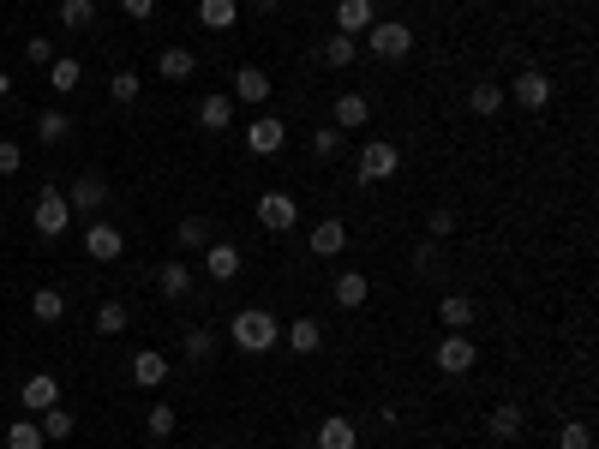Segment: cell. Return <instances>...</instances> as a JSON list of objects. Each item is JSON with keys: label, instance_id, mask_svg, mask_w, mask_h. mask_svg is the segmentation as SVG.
<instances>
[{"label": "cell", "instance_id": "cell-6", "mask_svg": "<svg viewBox=\"0 0 599 449\" xmlns=\"http://www.w3.org/2000/svg\"><path fill=\"white\" fill-rule=\"evenodd\" d=\"M504 96H516V108L540 114V108L552 102V78H546L540 66H522V72H516V84H504Z\"/></svg>", "mask_w": 599, "mask_h": 449}, {"label": "cell", "instance_id": "cell-18", "mask_svg": "<svg viewBox=\"0 0 599 449\" xmlns=\"http://www.w3.org/2000/svg\"><path fill=\"white\" fill-rule=\"evenodd\" d=\"M198 126H204V132H228V126H234V96H228V90H210V96L198 102Z\"/></svg>", "mask_w": 599, "mask_h": 449}, {"label": "cell", "instance_id": "cell-31", "mask_svg": "<svg viewBox=\"0 0 599 449\" xmlns=\"http://www.w3.org/2000/svg\"><path fill=\"white\" fill-rule=\"evenodd\" d=\"M318 54H324V66H354V60H360V36H342V30H336V36H324Z\"/></svg>", "mask_w": 599, "mask_h": 449}, {"label": "cell", "instance_id": "cell-39", "mask_svg": "<svg viewBox=\"0 0 599 449\" xmlns=\"http://www.w3.org/2000/svg\"><path fill=\"white\" fill-rule=\"evenodd\" d=\"M558 449H594V426L588 420H564L558 426Z\"/></svg>", "mask_w": 599, "mask_h": 449}, {"label": "cell", "instance_id": "cell-30", "mask_svg": "<svg viewBox=\"0 0 599 449\" xmlns=\"http://www.w3.org/2000/svg\"><path fill=\"white\" fill-rule=\"evenodd\" d=\"M240 18V0H198V24L204 30H234Z\"/></svg>", "mask_w": 599, "mask_h": 449}, {"label": "cell", "instance_id": "cell-3", "mask_svg": "<svg viewBox=\"0 0 599 449\" xmlns=\"http://www.w3.org/2000/svg\"><path fill=\"white\" fill-rule=\"evenodd\" d=\"M30 222H36V234H42V240H60V234L72 228V204H66V192L42 186V192H36V204H30Z\"/></svg>", "mask_w": 599, "mask_h": 449}, {"label": "cell", "instance_id": "cell-17", "mask_svg": "<svg viewBox=\"0 0 599 449\" xmlns=\"http://www.w3.org/2000/svg\"><path fill=\"white\" fill-rule=\"evenodd\" d=\"M270 90H276V78L264 66H240L234 72V102H270Z\"/></svg>", "mask_w": 599, "mask_h": 449}, {"label": "cell", "instance_id": "cell-45", "mask_svg": "<svg viewBox=\"0 0 599 449\" xmlns=\"http://www.w3.org/2000/svg\"><path fill=\"white\" fill-rule=\"evenodd\" d=\"M18 168H24V150L12 138H0V174H18Z\"/></svg>", "mask_w": 599, "mask_h": 449}, {"label": "cell", "instance_id": "cell-26", "mask_svg": "<svg viewBox=\"0 0 599 449\" xmlns=\"http://www.w3.org/2000/svg\"><path fill=\"white\" fill-rule=\"evenodd\" d=\"M78 78H84V66H78L72 54H54V60H48V90L72 96V90H78Z\"/></svg>", "mask_w": 599, "mask_h": 449}, {"label": "cell", "instance_id": "cell-12", "mask_svg": "<svg viewBox=\"0 0 599 449\" xmlns=\"http://www.w3.org/2000/svg\"><path fill=\"white\" fill-rule=\"evenodd\" d=\"M240 264H246V258H240L234 240H210V246H204V276H210V282H234Z\"/></svg>", "mask_w": 599, "mask_h": 449}, {"label": "cell", "instance_id": "cell-4", "mask_svg": "<svg viewBox=\"0 0 599 449\" xmlns=\"http://www.w3.org/2000/svg\"><path fill=\"white\" fill-rule=\"evenodd\" d=\"M396 168H402V150H396V144H384V138H366V144H360V162H354L360 186H378V180H390Z\"/></svg>", "mask_w": 599, "mask_h": 449}, {"label": "cell", "instance_id": "cell-27", "mask_svg": "<svg viewBox=\"0 0 599 449\" xmlns=\"http://www.w3.org/2000/svg\"><path fill=\"white\" fill-rule=\"evenodd\" d=\"M210 240H216V234H210L204 216H180V228H174V246H180V252H204Z\"/></svg>", "mask_w": 599, "mask_h": 449}, {"label": "cell", "instance_id": "cell-32", "mask_svg": "<svg viewBox=\"0 0 599 449\" xmlns=\"http://www.w3.org/2000/svg\"><path fill=\"white\" fill-rule=\"evenodd\" d=\"M438 324H444V330H468V324H474V300H468V294H444Z\"/></svg>", "mask_w": 599, "mask_h": 449}, {"label": "cell", "instance_id": "cell-7", "mask_svg": "<svg viewBox=\"0 0 599 449\" xmlns=\"http://www.w3.org/2000/svg\"><path fill=\"white\" fill-rule=\"evenodd\" d=\"M246 150H252V156H282V150H288V126H282V114H258V120L246 126Z\"/></svg>", "mask_w": 599, "mask_h": 449}, {"label": "cell", "instance_id": "cell-22", "mask_svg": "<svg viewBox=\"0 0 599 449\" xmlns=\"http://www.w3.org/2000/svg\"><path fill=\"white\" fill-rule=\"evenodd\" d=\"M366 300H372V276H366V270H342V276H336V306L360 312Z\"/></svg>", "mask_w": 599, "mask_h": 449}, {"label": "cell", "instance_id": "cell-14", "mask_svg": "<svg viewBox=\"0 0 599 449\" xmlns=\"http://www.w3.org/2000/svg\"><path fill=\"white\" fill-rule=\"evenodd\" d=\"M66 204H72V210H84V216H96V210L108 204V180H102V174L72 180V186H66Z\"/></svg>", "mask_w": 599, "mask_h": 449}, {"label": "cell", "instance_id": "cell-34", "mask_svg": "<svg viewBox=\"0 0 599 449\" xmlns=\"http://www.w3.org/2000/svg\"><path fill=\"white\" fill-rule=\"evenodd\" d=\"M216 348H222V342H216V330H204V324H198V330H186V360H192V366H210V360H216Z\"/></svg>", "mask_w": 599, "mask_h": 449}, {"label": "cell", "instance_id": "cell-35", "mask_svg": "<svg viewBox=\"0 0 599 449\" xmlns=\"http://www.w3.org/2000/svg\"><path fill=\"white\" fill-rule=\"evenodd\" d=\"M126 324H132V312H126L120 300H102V306H96V336H120Z\"/></svg>", "mask_w": 599, "mask_h": 449}, {"label": "cell", "instance_id": "cell-48", "mask_svg": "<svg viewBox=\"0 0 599 449\" xmlns=\"http://www.w3.org/2000/svg\"><path fill=\"white\" fill-rule=\"evenodd\" d=\"M0 96H12V78H6V72H0Z\"/></svg>", "mask_w": 599, "mask_h": 449}, {"label": "cell", "instance_id": "cell-21", "mask_svg": "<svg viewBox=\"0 0 599 449\" xmlns=\"http://www.w3.org/2000/svg\"><path fill=\"white\" fill-rule=\"evenodd\" d=\"M156 294H162V300H186V294H192V270H186V258H168V264L156 270Z\"/></svg>", "mask_w": 599, "mask_h": 449}, {"label": "cell", "instance_id": "cell-9", "mask_svg": "<svg viewBox=\"0 0 599 449\" xmlns=\"http://www.w3.org/2000/svg\"><path fill=\"white\" fill-rule=\"evenodd\" d=\"M330 126H336V132H360V126H372V96L342 90V96H336V108H330Z\"/></svg>", "mask_w": 599, "mask_h": 449}, {"label": "cell", "instance_id": "cell-24", "mask_svg": "<svg viewBox=\"0 0 599 449\" xmlns=\"http://www.w3.org/2000/svg\"><path fill=\"white\" fill-rule=\"evenodd\" d=\"M522 426H528V414H522V402H504V408H492V420H486V432H492L498 444H510V438H522Z\"/></svg>", "mask_w": 599, "mask_h": 449}, {"label": "cell", "instance_id": "cell-33", "mask_svg": "<svg viewBox=\"0 0 599 449\" xmlns=\"http://www.w3.org/2000/svg\"><path fill=\"white\" fill-rule=\"evenodd\" d=\"M66 132H72V114H66V108H42V114H36V138H42V144H60Z\"/></svg>", "mask_w": 599, "mask_h": 449}, {"label": "cell", "instance_id": "cell-28", "mask_svg": "<svg viewBox=\"0 0 599 449\" xmlns=\"http://www.w3.org/2000/svg\"><path fill=\"white\" fill-rule=\"evenodd\" d=\"M30 318H36V324H60V318H66V294H60V288H36V294H30Z\"/></svg>", "mask_w": 599, "mask_h": 449}, {"label": "cell", "instance_id": "cell-10", "mask_svg": "<svg viewBox=\"0 0 599 449\" xmlns=\"http://www.w3.org/2000/svg\"><path fill=\"white\" fill-rule=\"evenodd\" d=\"M84 252H90L96 264H114V258L126 252V234H120L114 222H84Z\"/></svg>", "mask_w": 599, "mask_h": 449}, {"label": "cell", "instance_id": "cell-16", "mask_svg": "<svg viewBox=\"0 0 599 449\" xmlns=\"http://www.w3.org/2000/svg\"><path fill=\"white\" fill-rule=\"evenodd\" d=\"M318 449H360V426L348 420V414H324V426H318Z\"/></svg>", "mask_w": 599, "mask_h": 449}, {"label": "cell", "instance_id": "cell-38", "mask_svg": "<svg viewBox=\"0 0 599 449\" xmlns=\"http://www.w3.org/2000/svg\"><path fill=\"white\" fill-rule=\"evenodd\" d=\"M174 426H180V414H174L168 402H156V408L144 414V432H150V438H174Z\"/></svg>", "mask_w": 599, "mask_h": 449}, {"label": "cell", "instance_id": "cell-41", "mask_svg": "<svg viewBox=\"0 0 599 449\" xmlns=\"http://www.w3.org/2000/svg\"><path fill=\"white\" fill-rule=\"evenodd\" d=\"M336 150H342V132H336V126H318V132H312V156H318V162H330Z\"/></svg>", "mask_w": 599, "mask_h": 449}, {"label": "cell", "instance_id": "cell-43", "mask_svg": "<svg viewBox=\"0 0 599 449\" xmlns=\"http://www.w3.org/2000/svg\"><path fill=\"white\" fill-rule=\"evenodd\" d=\"M414 270H420V276H438V270H444V252H438V240L414 246Z\"/></svg>", "mask_w": 599, "mask_h": 449}, {"label": "cell", "instance_id": "cell-2", "mask_svg": "<svg viewBox=\"0 0 599 449\" xmlns=\"http://www.w3.org/2000/svg\"><path fill=\"white\" fill-rule=\"evenodd\" d=\"M366 48H372V60H408L414 54V30L402 18H378L366 30Z\"/></svg>", "mask_w": 599, "mask_h": 449}, {"label": "cell", "instance_id": "cell-44", "mask_svg": "<svg viewBox=\"0 0 599 449\" xmlns=\"http://www.w3.org/2000/svg\"><path fill=\"white\" fill-rule=\"evenodd\" d=\"M24 60H30V66H48V60H54V42H48V36H30V42H24Z\"/></svg>", "mask_w": 599, "mask_h": 449}, {"label": "cell", "instance_id": "cell-37", "mask_svg": "<svg viewBox=\"0 0 599 449\" xmlns=\"http://www.w3.org/2000/svg\"><path fill=\"white\" fill-rule=\"evenodd\" d=\"M60 24L66 30H90L96 24V0H60Z\"/></svg>", "mask_w": 599, "mask_h": 449}, {"label": "cell", "instance_id": "cell-5", "mask_svg": "<svg viewBox=\"0 0 599 449\" xmlns=\"http://www.w3.org/2000/svg\"><path fill=\"white\" fill-rule=\"evenodd\" d=\"M480 366V348H474V336L468 330H450L444 342H438V372L444 378H468Z\"/></svg>", "mask_w": 599, "mask_h": 449}, {"label": "cell", "instance_id": "cell-29", "mask_svg": "<svg viewBox=\"0 0 599 449\" xmlns=\"http://www.w3.org/2000/svg\"><path fill=\"white\" fill-rule=\"evenodd\" d=\"M36 426H42V438H48V444H60V438H72V432H78V414L54 402L48 414H36Z\"/></svg>", "mask_w": 599, "mask_h": 449}, {"label": "cell", "instance_id": "cell-19", "mask_svg": "<svg viewBox=\"0 0 599 449\" xmlns=\"http://www.w3.org/2000/svg\"><path fill=\"white\" fill-rule=\"evenodd\" d=\"M504 84H492V78H480V84H468V114H480V120H492V114H504Z\"/></svg>", "mask_w": 599, "mask_h": 449}, {"label": "cell", "instance_id": "cell-20", "mask_svg": "<svg viewBox=\"0 0 599 449\" xmlns=\"http://www.w3.org/2000/svg\"><path fill=\"white\" fill-rule=\"evenodd\" d=\"M306 246H312V258H336V252L348 246V222H336V216H330V222H318V228L306 234Z\"/></svg>", "mask_w": 599, "mask_h": 449}, {"label": "cell", "instance_id": "cell-42", "mask_svg": "<svg viewBox=\"0 0 599 449\" xmlns=\"http://www.w3.org/2000/svg\"><path fill=\"white\" fill-rule=\"evenodd\" d=\"M426 234H432V240H450V234H456V210H450V204H438V210L426 216Z\"/></svg>", "mask_w": 599, "mask_h": 449}, {"label": "cell", "instance_id": "cell-15", "mask_svg": "<svg viewBox=\"0 0 599 449\" xmlns=\"http://www.w3.org/2000/svg\"><path fill=\"white\" fill-rule=\"evenodd\" d=\"M378 24V6L372 0H336V30L342 36H366Z\"/></svg>", "mask_w": 599, "mask_h": 449}, {"label": "cell", "instance_id": "cell-11", "mask_svg": "<svg viewBox=\"0 0 599 449\" xmlns=\"http://www.w3.org/2000/svg\"><path fill=\"white\" fill-rule=\"evenodd\" d=\"M126 372H132V384H138V390H162V384L174 378V366H168V354H156V348H138Z\"/></svg>", "mask_w": 599, "mask_h": 449}, {"label": "cell", "instance_id": "cell-25", "mask_svg": "<svg viewBox=\"0 0 599 449\" xmlns=\"http://www.w3.org/2000/svg\"><path fill=\"white\" fill-rule=\"evenodd\" d=\"M282 336H288L294 354H318V348H324V324H318V318H294Z\"/></svg>", "mask_w": 599, "mask_h": 449}, {"label": "cell", "instance_id": "cell-13", "mask_svg": "<svg viewBox=\"0 0 599 449\" xmlns=\"http://www.w3.org/2000/svg\"><path fill=\"white\" fill-rule=\"evenodd\" d=\"M18 402H24L30 414H48V408L60 402V378H54V372H30L24 390H18Z\"/></svg>", "mask_w": 599, "mask_h": 449}, {"label": "cell", "instance_id": "cell-46", "mask_svg": "<svg viewBox=\"0 0 599 449\" xmlns=\"http://www.w3.org/2000/svg\"><path fill=\"white\" fill-rule=\"evenodd\" d=\"M120 12H126V18H138V24H144V18H150V12H156V0H120Z\"/></svg>", "mask_w": 599, "mask_h": 449}, {"label": "cell", "instance_id": "cell-23", "mask_svg": "<svg viewBox=\"0 0 599 449\" xmlns=\"http://www.w3.org/2000/svg\"><path fill=\"white\" fill-rule=\"evenodd\" d=\"M156 72H162V78H174V84H186V78L198 72V54L174 42V48H162V54H156Z\"/></svg>", "mask_w": 599, "mask_h": 449}, {"label": "cell", "instance_id": "cell-1", "mask_svg": "<svg viewBox=\"0 0 599 449\" xmlns=\"http://www.w3.org/2000/svg\"><path fill=\"white\" fill-rule=\"evenodd\" d=\"M276 336H282V324H276V312H264V306H246V312L228 318V342H234L240 354H270Z\"/></svg>", "mask_w": 599, "mask_h": 449}, {"label": "cell", "instance_id": "cell-40", "mask_svg": "<svg viewBox=\"0 0 599 449\" xmlns=\"http://www.w3.org/2000/svg\"><path fill=\"white\" fill-rule=\"evenodd\" d=\"M138 90H144V84H138V72H114V78H108V102H120V108H126V102H138Z\"/></svg>", "mask_w": 599, "mask_h": 449}, {"label": "cell", "instance_id": "cell-36", "mask_svg": "<svg viewBox=\"0 0 599 449\" xmlns=\"http://www.w3.org/2000/svg\"><path fill=\"white\" fill-rule=\"evenodd\" d=\"M48 438H42V426H36V414L30 420H12L6 426V449H42Z\"/></svg>", "mask_w": 599, "mask_h": 449}, {"label": "cell", "instance_id": "cell-8", "mask_svg": "<svg viewBox=\"0 0 599 449\" xmlns=\"http://www.w3.org/2000/svg\"><path fill=\"white\" fill-rule=\"evenodd\" d=\"M258 222H264L270 234L300 228V204H294V192H264V198H258Z\"/></svg>", "mask_w": 599, "mask_h": 449}, {"label": "cell", "instance_id": "cell-47", "mask_svg": "<svg viewBox=\"0 0 599 449\" xmlns=\"http://www.w3.org/2000/svg\"><path fill=\"white\" fill-rule=\"evenodd\" d=\"M246 6H252V12H258V18H270V12H276V6H282V0H246Z\"/></svg>", "mask_w": 599, "mask_h": 449}, {"label": "cell", "instance_id": "cell-49", "mask_svg": "<svg viewBox=\"0 0 599 449\" xmlns=\"http://www.w3.org/2000/svg\"><path fill=\"white\" fill-rule=\"evenodd\" d=\"M204 449H222V444H204Z\"/></svg>", "mask_w": 599, "mask_h": 449}]
</instances>
